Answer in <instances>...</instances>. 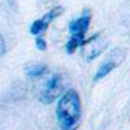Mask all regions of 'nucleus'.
Segmentation results:
<instances>
[{
	"label": "nucleus",
	"instance_id": "obj_1",
	"mask_svg": "<svg viewBox=\"0 0 130 130\" xmlns=\"http://www.w3.org/2000/svg\"><path fill=\"white\" fill-rule=\"evenodd\" d=\"M56 119L61 130H75L81 120V101L75 90L70 88L56 106Z\"/></svg>",
	"mask_w": 130,
	"mask_h": 130
},
{
	"label": "nucleus",
	"instance_id": "obj_5",
	"mask_svg": "<svg viewBox=\"0 0 130 130\" xmlns=\"http://www.w3.org/2000/svg\"><path fill=\"white\" fill-rule=\"evenodd\" d=\"M48 71V67L45 64H36V65H30L28 67L25 72H26V77L29 78H38V77H42Z\"/></svg>",
	"mask_w": 130,
	"mask_h": 130
},
{
	"label": "nucleus",
	"instance_id": "obj_4",
	"mask_svg": "<svg viewBox=\"0 0 130 130\" xmlns=\"http://www.w3.org/2000/svg\"><path fill=\"white\" fill-rule=\"evenodd\" d=\"M116 67H117V62H114V61H106L104 64L100 65V68L97 70V72L94 75V81H100L101 78L107 77Z\"/></svg>",
	"mask_w": 130,
	"mask_h": 130
},
{
	"label": "nucleus",
	"instance_id": "obj_9",
	"mask_svg": "<svg viewBox=\"0 0 130 130\" xmlns=\"http://www.w3.org/2000/svg\"><path fill=\"white\" fill-rule=\"evenodd\" d=\"M0 42H2V51H0V52H2V55H5L6 48H5V39H3V36H2V41H0Z\"/></svg>",
	"mask_w": 130,
	"mask_h": 130
},
{
	"label": "nucleus",
	"instance_id": "obj_8",
	"mask_svg": "<svg viewBox=\"0 0 130 130\" xmlns=\"http://www.w3.org/2000/svg\"><path fill=\"white\" fill-rule=\"evenodd\" d=\"M36 48L39 49V51H45L46 49V42H45V39H42V38H36Z\"/></svg>",
	"mask_w": 130,
	"mask_h": 130
},
{
	"label": "nucleus",
	"instance_id": "obj_3",
	"mask_svg": "<svg viewBox=\"0 0 130 130\" xmlns=\"http://www.w3.org/2000/svg\"><path fill=\"white\" fill-rule=\"evenodd\" d=\"M90 20H91V13L90 10H85L83 13V16H79L78 19H75L70 23V33L71 36H77L84 39V35L88 30Z\"/></svg>",
	"mask_w": 130,
	"mask_h": 130
},
{
	"label": "nucleus",
	"instance_id": "obj_2",
	"mask_svg": "<svg viewBox=\"0 0 130 130\" xmlns=\"http://www.w3.org/2000/svg\"><path fill=\"white\" fill-rule=\"evenodd\" d=\"M64 90V79L61 74H54L51 78L48 79L45 88L41 93V101L43 104H51L61 95Z\"/></svg>",
	"mask_w": 130,
	"mask_h": 130
},
{
	"label": "nucleus",
	"instance_id": "obj_6",
	"mask_svg": "<svg viewBox=\"0 0 130 130\" xmlns=\"http://www.w3.org/2000/svg\"><path fill=\"white\" fill-rule=\"evenodd\" d=\"M84 43H85V39H81V38H77V36H71L70 41L67 42V45H65V51L67 54H74L77 51V48L79 46H84Z\"/></svg>",
	"mask_w": 130,
	"mask_h": 130
},
{
	"label": "nucleus",
	"instance_id": "obj_7",
	"mask_svg": "<svg viewBox=\"0 0 130 130\" xmlns=\"http://www.w3.org/2000/svg\"><path fill=\"white\" fill-rule=\"evenodd\" d=\"M48 26H49V25H48L43 19H38V20H35V22L30 25V33H32V35H39V33L45 32L48 29Z\"/></svg>",
	"mask_w": 130,
	"mask_h": 130
}]
</instances>
